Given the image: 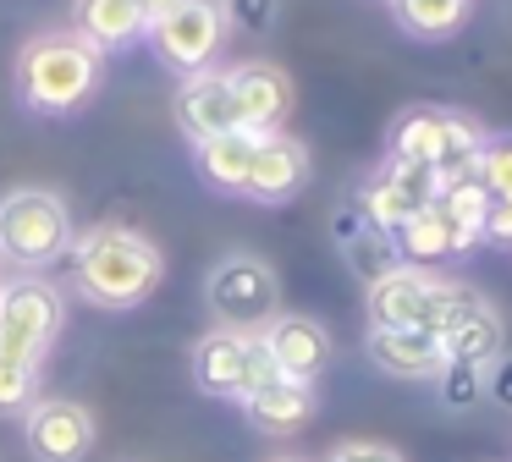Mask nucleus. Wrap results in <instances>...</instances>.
<instances>
[{
    "label": "nucleus",
    "mask_w": 512,
    "mask_h": 462,
    "mask_svg": "<svg viewBox=\"0 0 512 462\" xmlns=\"http://www.w3.org/2000/svg\"><path fill=\"white\" fill-rule=\"evenodd\" d=\"M72 275L94 308H138L166 275L160 248L133 226H94L72 237Z\"/></svg>",
    "instance_id": "obj_1"
},
{
    "label": "nucleus",
    "mask_w": 512,
    "mask_h": 462,
    "mask_svg": "<svg viewBox=\"0 0 512 462\" xmlns=\"http://www.w3.org/2000/svg\"><path fill=\"white\" fill-rule=\"evenodd\" d=\"M105 55L78 33H39L17 55V94L34 116H72L94 99Z\"/></svg>",
    "instance_id": "obj_2"
},
{
    "label": "nucleus",
    "mask_w": 512,
    "mask_h": 462,
    "mask_svg": "<svg viewBox=\"0 0 512 462\" xmlns=\"http://www.w3.org/2000/svg\"><path fill=\"white\" fill-rule=\"evenodd\" d=\"M61 253H72V209L50 187H17L0 198V259L45 270Z\"/></svg>",
    "instance_id": "obj_3"
},
{
    "label": "nucleus",
    "mask_w": 512,
    "mask_h": 462,
    "mask_svg": "<svg viewBox=\"0 0 512 462\" xmlns=\"http://www.w3.org/2000/svg\"><path fill=\"white\" fill-rule=\"evenodd\" d=\"M193 380H199L204 396H232V402H248L254 391L276 385V363H270L259 330H210V336L193 347Z\"/></svg>",
    "instance_id": "obj_4"
},
{
    "label": "nucleus",
    "mask_w": 512,
    "mask_h": 462,
    "mask_svg": "<svg viewBox=\"0 0 512 462\" xmlns=\"http://www.w3.org/2000/svg\"><path fill=\"white\" fill-rule=\"evenodd\" d=\"M204 297H210L221 330H248V336H254V330H265L270 319H276L281 281L265 259H254V253H226L210 270V281H204Z\"/></svg>",
    "instance_id": "obj_5"
},
{
    "label": "nucleus",
    "mask_w": 512,
    "mask_h": 462,
    "mask_svg": "<svg viewBox=\"0 0 512 462\" xmlns=\"http://www.w3.org/2000/svg\"><path fill=\"white\" fill-rule=\"evenodd\" d=\"M61 336V292L50 281H17L0 297V363L39 369Z\"/></svg>",
    "instance_id": "obj_6"
},
{
    "label": "nucleus",
    "mask_w": 512,
    "mask_h": 462,
    "mask_svg": "<svg viewBox=\"0 0 512 462\" xmlns=\"http://www.w3.org/2000/svg\"><path fill=\"white\" fill-rule=\"evenodd\" d=\"M221 39H226L221 0H188V6H177L171 17L149 22V44H155L160 66H171V72H182V77L210 72Z\"/></svg>",
    "instance_id": "obj_7"
},
{
    "label": "nucleus",
    "mask_w": 512,
    "mask_h": 462,
    "mask_svg": "<svg viewBox=\"0 0 512 462\" xmlns=\"http://www.w3.org/2000/svg\"><path fill=\"white\" fill-rule=\"evenodd\" d=\"M23 440L34 462H83L94 451V413L67 396H39L23 413Z\"/></svg>",
    "instance_id": "obj_8"
},
{
    "label": "nucleus",
    "mask_w": 512,
    "mask_h": 462,
    "mask_svg": "<svg viewBox=\"0 0 512 462\" xmlns=\"http://www.w3.org/2000/svg\"><path fill=\"white\" fill-rule=\"evenodd\" d=\"M259 341H265V352H270V363H276L281 380L314 385L325 369H331V330H325L320 319H309V314H276L265 330H259Z\"/></svg>",
    "instance_id": "obj_9"
},
{
    "label": "nucleus",
    "mask_w": 512,
    "mask_h": 462,
    "mask_svg": "<svg viewBox=\"0 0 512 462\" xmlns=\"http://www.w3.org/2000/svg\"><path fill=\"white\" fill-rule=\"evenodd\" d=\"M232 94H237V116H243V132H259V138H270V132L287 127L292 116V77L281 72V66L270 61H243L232 66Z\"/></svg>",
    "instance_id": "obj_10"
},
{
    "label": "nucleus",
    "mask_w": 512,
    "mask_h": 462,
    "mask_svg": "<svg viewBox=\"0 0 512 462\" xmlns=\"http://www.w3.org/2000/svg\"><path fill=\"white\" fill-rule=\"evenodd\" d=\"M177 121L193 143L221 138V132H237L243 116H237V94H232V72H199L182 83L177 94Z\"/></svg>",
    "instance_id": "obj_11"
},
{
    "label": "nucleus",
    "mask_w": 512,
    "mask_h": 462,
    "mask_svg": "<svg viewBox=\"0 0 512 462\" xmlns=\"http://www.w3.org/2000/svg\"><path fill=\"white\" fill-rule=\"evenodd\" d=\"M303 182H309V149L298 138H287V132L259 138L243 198H254V204H287L292 193H303Z\"/></svg>",
    "instance_id": "obj_12"
},
{
    "label": "nucleus",
    "mask_w": 512,
    "mask_h": 462,
    "mask_svg": "<svg viewBox=\"0 0 512 462\" xmlns=\"http://www.w3.org/2000/svg\"><path fill=\"white\" fill-rule=\"evenodd\" d=\"M72 33L105 55L149 39V17L138 11V0H72Z\"/></svg>",
    "instance_id": "obj_13"
},
{
    "label": "nucleus",
    "mask_w": 512,
    "mask_h": 462,
    "mask_svg": "<svg viewBox=\"0 0 512 462\" xmlns=\"http://www.w3.org/2000/svg\"><path fill=\"white\" fill-rule=\"evenodd\" d=\"M369 358L380 374H397V380H435L441 374V341L430 330L408 325V330H369Z\"/></svg>",
    "instance_id": "obj_14"
},
{
    "label": "nucleus",
    "mask_w": 512,
    "mask_h": 462,
    "mask_svg": "<svg viewBox=\"0 0 512 462\" xmlns=\"http://www.w3.org/2000/svg\"><path fill=\"white\" fill-rule=\"evenodd\" d=\"M430 281L435 275L413 270V264H402V270H391L386 281L369 286V330H408L424 319V297H430Z\"/></svg>",
    "instance_id": "obj_15"
},
{
    "label": "nucleus",
    "mask_w": 512,
    "mask_h": 462,
    "mask_svg": "<svg viewBox=\"0 0 512 462\" xmlns=\"http://www.w3.org/2000/svg\"><path fill=\"white\" fill-rule=\"evenodd\" d=\"M391 242H397L402 264H413V270H419V264H435V259H452V253H468V248H474V237H468V231H457L435 204L419 209L408 226L391 231Z\"/></svg>",
    "instance_id": "obj_16"
},
{
    "label": "nucleus",
    "mask_w": 512,
    "mask_h": 462,
    "mask_svg": "<svg viewBox=\"0 0 512 462\" xmlns=\"http://www.w3.org/2000/svg\"><path fill=\"white\" fill-rule=\"evenodd\" d=\"M441 358L446 363H468V369H485V363L501 358V314L490 303H474L463 319L441 330Z\"/></svg>",
    "instance_id": "obj_17"
},
{
    "label": "nucleus",
    "mask_w": 512,
    "mask_h": 462,
    "mask_svg": "<svg viewBox=\"0 0 512 462\" xmlns=\"http://www.w3.org/2000/svg\"><path fill=\"white\" fill-rule=\"evenodd\" d=\"M314 407H320V396H314V385H298V380H276L265 385V391H254L243 402L248 424L265 429V435H292V429H303L314 418Z\"/></svg>",
    "instance_id": "obj_18"
},
{
    "label": "nucleus",
    "mask_w": 512,
    "mask_h": 462,
    "mask_svg": "<svg viewBox=\"0 0 512 462\" xmlns=\"http://www.w3.org/2000/svg\"><path fill=\"white\" fill-rule=\"evenodd\" d=\"M254 149H259V132H221V138H204L193 143V160H199V176L221 193H243L248 171H254Z\"/></svg>",
    "instance_id": "obj_19"
},
{
    "label": "nucleus",
    "mask_w": 512,
    "mask_h": 462,
    "mask_svg": "<svg viewBox=\"0 0 512 462\" xmlns=\"http://www.w3.org/2000/svg\"><path fill=\"white\" fill-rule=\"evenodd\" d=\"M446 127H452V110H435V105H413L391 121V160H419L435 165L446 149Z\"/></svg>",
    "instance_id": "obj_20"
},
{
    "label": "nucleus",
    "mask_w": 512,
    "mask_h": 462,
    "mask_svg": "<svg viewBox=\"0 0 512 462\" xmlns=\"http://www.w3.org/2000/svg\"><path fill=\"white\" fill-rule=\"evenodd\" d=\"M353 204H358V215H364V226L386 231V237H391L397 226H408L413 215H419V204H413V198L402 193V187L391 182L386 171H375V176H369V182L358 187V198H353Z\"/></svg>",
    "instance_id": "obj_21"
},
{
    "label": "nucleus",
    "mask_w": 512,
    "mask_h": 462,
    "mask_svg": "<svg viewBox=\"0 0 512 462\" xmlns=\"http://www.w3.org/2000/svg\"><path fill=\"white\" fill-rule=\"evenodd\" d=\"M391 17L413 39H452L468 22V0H391Z\"/></svg>",
    "instance_id": "obj_22"
},
{
    "label": "nucleus",
    "mask_w": 512,
    "mask_h": 462,
    "mask_svg": "<svg viewBox=\"0 0 512 462\" xmlns=\"http://www.w3.org/2000/svg\"><path fill=\"white\" fill-rule=\"evenodd\" d=\"M342 253H347V270H353L364 286H375V281H386L391 270H402L397 242H391L386 231H375V226H364L358 237H347V242H342Z\"/></svg>",
    "instance_id": "obj_23"
},
{
    "label": "nucleus",
    "mask_w": 512,
    "mask_h": 462,
    "mask_svg": "<svg viewBox=\"0 0 512 462\" xmlns=\"http://www.w3.org/2000/svg\"><path fill=\"white\" fill-rule=\"evenodd\" d=\"M490 204H496V198H490L485 187H479V176H463V182H446V187H441V198H435V209H441V215L452 220L457 231H468L474 242H485L479 231H485Z\"/></svg>",
    "instance_id": "obj_24"
},
{
    "label": "nucleus",
    "mask_w": 512,
    "mask_h": 462,
    "mask_svg": "<svg viewBox=\"0 0 512 462\" xmlns=\"http://www.w3.org/2000/svg\"><path fill=\"white\" fill-rule=\"evenodd\" d=\"M474 176H479V187H485L490 198L512 204V132L485 138V149H479V160H474Z\"/></svg>",
    "instance_id": "obj_25"
},
{
    "label": "nucleus",
    "mask_w": 512,
    "mask_h": 462,
    "mask_svg": "<svg viewBox=\"0 0 512 462\" xmlns=\"http://www.w3.org/2000/svg\"><path fill=\"white\" fill-rule=\"evenodd\" d=\"M441 407H452V413H463V407L485 402V374L468 369V363H441Z\"/></svg>",
    "instance_id": "obj_26"
},
{
    "label": "nucleus",
    "mask_w": 512,
    "mask_h": 462,
    "mask_svg": "<svg viewBox=\"0 0 512 462\" xmlns=\"http://www.w3.org/2000/svg\"><path fill=\"white\" fill-rule=\"evenodd\" d=\"M386 176H391V182H397L419 209H430L435 198H441V176H435V165H419V160H386Z\"/></svg>",
    "instance_id": "obj_27"
},
{
    "label": "nucleus",
    "mask_w": 512,
    "mask_h": 462,
    "mask_svg": "<svg viewBox=\"0 0 512 462\" xmlns=\"http://www.w3.org/2000/svg\"><path fill=\"white\" fill-rule=\"evenodd\" d=\"M39 402V369L0 363V413H28Z\"/></svg>",
    "instance_id": "obj_28"
},
{
    "label": "nucleus",
    "mask_w": 512,
    "mask_h": 462,
    "mask_svg": "<svg viewBox=\"0 0 512 462\" xmlns=\"http://www.w3.org/2000/svg\"><path fill=\"white\" fill-rule=\"evenodd\" d=\"M276 11H281V0H221L226 28H237V33H270Z\"/></svg>",
    "instance_id": "obj_29"
},
{
    "label": "nucleus",
    "mask_w": 512,
    "mask_h": 462,
    "mask_svg": "<svg viewBox=\"0 0 512 462\" xmlns=\"http://www.w3.org/2000/svg\"><path fill=\"white\" fill-rule=\"evenodd\" d=\"M325 462H402V457L391 446H380V440H342Z\"/></svg>",
    "instance_id": "obj_30"
},
{
    "label": "nucleus",
    "mask_w": 512,
    "mask_h": 462,
    "mask_svg": "<svg viewBox=\"0 0 512 462\" xmlns=\"http://www.w3.org/2000/svg\"><path fill=\"white\" fill-rule=\"evenodd\" d=\"M485 396L496 407H507L512 413V358H496L490 363V374H485Z\"/></svg>",
    "instance_id": "obj_31"
},
{
    "label": "nucleus",
    "mask_w": 512,
    "mask_h": 462,
    "mask_svg": "<svg viewBox=\"0 0 512 462\" xmlns=\"http://www.w3.org/2000/svg\"><path fill=\"white\" fill-rule=\"evenodd\" d=\"M485 242H496V248H512V204H490V215H485V231H479Z\"/></svg>",
    "instance_id": "obj_32"
},
{
    "label": "nucleus",
    "mask_w": 512,
    "mask_h": 462,
    "mask_svg": "<svg viewBox=\"0 0 512 462\" xmlns=\"http://www.w3.org/2000/svg\"><path fill=\"white\" fill-rule=\"evenodd\" d=\"M177 6H188V0H138V11H144L149 22H160V17H171Z\"/></svg>",
    "instance_id": "obj_33"
},
{
    "label": "nucleus",
    "mask_w": 512,
    "mask_h": 462,
    "mask_svg": "<svg viewBox=\"0 0 512 462\" xmlns=\"http://www.w3.org/2000/svg\"><path fill=\"white\" fill-rule=\"evenodd\" d=\"M276 462H303V457H276Z\"/></svg>",
    "instance_id": "obj_34"
},
{
    "label": "nucleus",
    "mask_w": 512,
    "mask_h": 462,
    "mask_svg": "<svg viewBox=\"0 0 512 462\" xmlns=\"http://www.w3.org/2000/svg\"><path fill=\"white\" fill-rule=\"evenodd\" d=\"M0 297H6V281H0Z\"/></svg>",
    "instance_id": "obj_35"
}]
</instances>
